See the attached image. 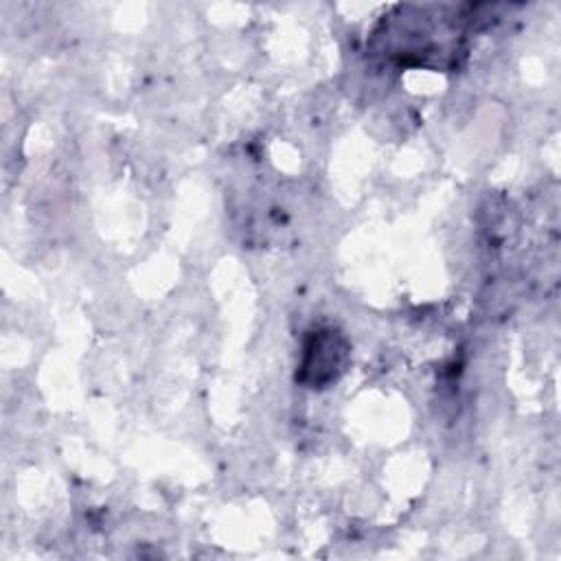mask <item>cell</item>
<instances>
[{
  "instance_id": "obj_1",
  "label": "cell",
  "mask_w": 561,
  "mask_h": 561,
  "mask_svg": "<svg viewBox=\"0 0 561 561\" xmlns=\"http://www.w3.org/2000/svg\"><path fill=\"white\" fill-rule=\"evenodd\" d=\"M373 35L375 50L399 66L447 70L465 53L460 22L436 7H399Z\"/></svg>"
},
{
  "instance_id": "obj_2",
  "label": "cell",
  "mask_w": 561,
  "mask_h": 561,
  "mask_svg": "<svg viewBox=\"0 0 561 561\" xmlns=\"http://www.w3.org/2000/svg\"><path fill=\"white\" fill-rule=\"evenodd\" d=\"M351 344L342 331L320 327L302 344L296 379L307 388H327L340 379L348 364Z\"/></svg>"
}]
</instances>
